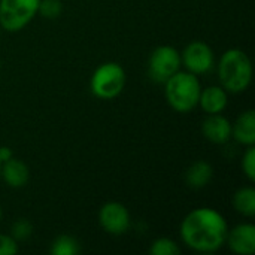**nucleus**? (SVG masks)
Instances as JSON below:
<instances>
[{"mask_svg":"<svg viewBox=\"0 0 255 255\" xmlns=\"http://www.w3.org/2000/svg\"><path fill=\"white\" fill-rule=\"evenodd\" d=\"M229 233L227 220L214 208L200 206L188 212L179 226L182 244L191 251L209 254L226 245Z\"/></svg>","mask_w":255,"mask_h":255,"instance_id":"f257e3e1","label":"nucleus"},{"mask_svg":"<svg viewBox=\"0 0 255 255\" xmlns=\"http://www.w3.org/2000/svg\"><path fill=\"white\" fill-rule=\"evenodd\" d=\"M220 85L232 94L248 90L253 81V63L250 55L239 48H230L223 52L218 63Z\"/></svg>","mask_w":255,"mask_h":255,"instance_id":"f03ea898","label":"nucleus"},{"mask_svg":"<svg viewBox=\"0 0 255 255\" xmlns=\"http://www.w3.org/2000/svg\"><path fill=\"white\" fill-rule=\"evenodd\" d=\"M200 91L202 85L199 78L187 70H178L164 82L166 100L179 114H188L197 108Z\"/></svg>","mask_w":255,"mask_h":255,"instance_id":"7ed1b4c3","label":"nucleus"},{"mask_svg":"<svg viewBox=\"0 0 255 255\" xmlns=\"http://www.w3.org/2000/svg\"><path fill=\"white\" fill-rule=\"evenodd\" d=\"M126 70L120 63L106 61L100 64L91 75L90 90L100 100H112L118 97L126 87Z\"/></svg>","mask_w":255,"mask_h":255,"instance_id":"20e7f679","label":"nucleus"},{"mask_svg":"<svg viewBox=\"0 0 255 255\" xmlns=\"http://www.w3.org/2000/svg\"><path fill=\"white\" fill-rule=\"evenodd\" d=\"M40 0H0V28L15 33L37 15Z\"/></svg>","mask_w":255,"mask_h":255,"instance_id":"39448f33","label":"nucleus"},{"mask_svg":"<svg viewBox=\"0 0 255 255\" xmlns=\"http://www.w3.org/2000/svg\"><path fill=\"white\" fill-rule=\"evenodd\" d=\"M181 52L170 45L157 46L148 60V75L155 84H164L172 75L181 70Z\"/></svg>","mask_w":255,"mask_h":255,"instance_id":"423d86ee","label":"nucleus"},{"mask_svg":"<svg viewBox=\"0 0 255 255\" xmlns=\"http://www.w3.org/2000/svg\"><path fill=\"white\" fill-rule=\"evenodd\" d=\"M181 63L187 72L199 76L211 72L215 66V54L203 40L190 42L181 52Z\"/></svg>","mask_w":255,"mask_h":255,"instance_id":"0eeeda50","label":"nucleus"},{"mask_svg":"<svg viewBox=\"0 0 255 255\" xmlns=\"http://www.w3.org/2000/svg\"><path fill=\"white\" fill-rule=\"evenodd\" d=\"M99 224L108 235H126L131 224L130 212L120 202H108L99 211Z\"/></svg>","mask_w":255,"mask_h":255,"instance_id":"6e6552de","label":"nucleus"},{"mask_svg":"<svg viewBox=\"0 0 255 255\" xmlns=\"http://www.w3.org/2000/svg\"><path fill=\"white\" fill-rule=\"evenodd\" d=\"M226 245L232 253L238 255H253L255 253V226L251 223H242L229 229Z\"/></svg>","mask_w":255,"mask_h":255,"instance_id":"1a4fd4ad","label":"nucleus"},{"mask_svg":"<svg viewBox=\"0 0 255 255\" xmlns=\"http://www.w3.org/2000/svg\"><path fill=\"white\" fill-rule=\"evenodd\" d=\"M202 134L215 145H224L232 139V123L223 114L208 115L202 123Z\"/></svg>","mask_w":255,"mask_h":255,"instance_id":"9d476101","label":"nucleus"},{"mask_svg":"<svg viewBox=\"0 0 255 255\" xmlns=\"http://www.w3.org/2000/svg\"><path fill=\"white\" fill-rule=\"evenodd\" d=\"M229 105V93L221 85H211L202 88L199 105L206 115L212 114H223Z\"/></svg>","mask_w":255,"mask_h":255,"instance_id":"9b49d317","label":"nucleus"},{"mask_svg":"<svg viewBox=\"0 0 255 255\" xmlns=\"http://www.w3.org/2000/svg\"><path fill=\"white\" fill-rule=\"evenodd\" d=\"M0 179H3V182L10 188H22L28 184L30 169L22 160L12 157L7 161L1 163Z\"/></svg>","mask_w":255,"mask_h":255,"instance_id":"f8f14e48","label":"nucleus"},{"mask_svg":"<svg viewBox=\"0 0 255 255\" xmlns=\"http://www.w3.org/2000/svg\"><path fill=\"white\" fill-rule=\"evenodd\" d=\"M232 139L242 146L255 145V112L254 109L244 111L232 124Z\"/></svg>","mask_w":255,"mask_h":255,"instance_id":"ddd939ff","label":"nucleus"},{"mask_svg":"<svg viewBox=\"0 0 255 255\" xmlns=\"http://www.w3.org/2000/svg\"><path fill=\"white\" fill-rule=\"evenodd\" d=\"M214 178L212 166L205 160H197L185 172V182L191 190H202L211 184Z\"/></svg>","mask_w":255,"mask_h":255,"instance_id":"4468645a","label":"nucleus"},{"mask_svg":"<svg viewBox=\"0 0 255 255\" xmlns=\"http://www.w3.org/2000/svg\"><path fill=\"white\" fill-rule=\"evenodd\" d=\"M233 208L238 214L253 218L255 217L254 187H242L233 196Z\"/></svg>","mask_w":255,"mask_h":255,"instance_id":"2eb2a0df","label":"nucleus"},{"mask_svg":"<svg viewBox=\"0 0 255 255\" xmlns=\"http://www.w3.org/2000/svg\"><path fill=\"white\" fill-rule=\"evenodd\" d=\"M49 253L52 255H76L81 253V245L76 238L70 235H60L52 241Z\"/></svg>","mask_w":255,"mask_h":255,"instance_id":"dca6fc26","label":"nucleus"},{"mask_svg":"<svg viewBox=\"0 0 255 255\" xmlns=\"http://www.w3.org/2000/svg\"><path fill=\"white\" fill-rule=\"evenodd\" d=\"M149 254L152 255H178L181 254L179 245L170 238H158L149 247Z\"/></svg>","mask_w":255,"mask_h":255,"instance_id":"f3484780","label":"nucleus"},{"mask_svg":"<svg viewBox=\"0 0 255 255\" xmlns=\"http://www.w3.org/2000/svg\"><path fill=\"white\" fill-rule=\"evenodd\" d=\"M63 12V3L61 0H40L37 13L46 19H55Z\"/></svg>","mask_w":255,"mask_h":255,"instance_id":"a211bd4d","label":"nucleus"},{"mask_svg":"<svg viewBox=\"0 0 255 255\" xmlns=\"http://www.w3.org/2000/svg\"><path fill=\"white\" fill-rule=\"evenodd\" d=\"M33 235V224L25 220V218H19L16 220L12 227H10V236L16 241V242H22L27 241L30 236Z\"/></svg>","mask_w":255,"mask_h":255,"instance_id":"6ab92c4d","label":"nucleus"},{"mask_svg":"<svg viewBox=\"0 0 255 255\" xmlns=\"http://www.w3.org/2000/svg\"><path fill=\"white\" fill-rule=\"evenodd\" d=\"M242 172L244 175L247 176V179L250 182H254L255 181V148L254 145L251 146H247V151L244 152V157H242Z\"/></svg>","mask_w":255,"mask_h":255,"instance_id":"aec40b11","label":"nucleus"},{"mask_svg":"<svg viewBox=\"0 0 255 255\" xmlns=\"http://www.w3.org/2000/svg\"><path fill=\"white\" fill-rule=\"evenodd\" d=\"M18 250V242L10 235H0V255H13Z\"/></svg>","mask_w":255,"mask_h":255,"instance_id":"412c9836","label":"nucleus"},{"mask_svg":"<svg viewBox=\"0 0 255 255\" xmlns=\"http://www.w3.org/2000/svg\"><path fill=\"white\" fill-rule=\"evenodd\" d=\"M12 157H13V152H12V149L9 146H0V161L1 163L7 161Z\"/></svg>","mask_w":255,"mask_h":255,"instance_id":"4be33fe9","label":"nucleus"},{"mask_svg":"<svg viewBox=\"0 0 255 255\" xmlns=\"http://www.w3.org/2000/svg\"><path fill=\"white\" fill-rule=\"evenodd\" d=\"M1 215H3V211H1V206H0V221H1Z\"/></svg>","mask_w":255,"mask_h":255,"instance_id":"5701e85b","label":"nucleus"},{"mask_svg":"<svg viewBox=\"0 0 255 255\" xmlns=\"http://www.w3.org/2000/svg\"><path fill=\"white\" fill-rule=\"evenodd\" d=\"M0 169H1V161H0Z\"/></svg>","mask_w":255,"mask_h":255,"instance_id":"b1692460","label":"nucleus"}]
</instances>
